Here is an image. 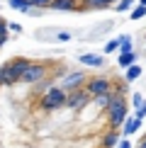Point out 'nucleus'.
I'll return each mask as SVG.
<instances>
[{"instance_id":"13","label":"nucleus","mask_w":146,"mask_h":148,"mask_svg":"<svg viewBox=\"0 0 146 148\" xmlns=\"http://www.w3.org/2000/svg\"><path fill=\"white\" fill-rule=\"evenodd\" d=\"M114 10L117 12H132L134 10V0H117V3H114Z\"/></svg>"},{"instance_id":"24","label":"nucleus","mask_w":146,"mask_h":148,"mask_svg":"<svg viewBox=\"0 0 146 148\" xmlns=\"http://www.w3.org/2000/svg\"><path fill=\"white\" fill-rule=\"evenodd\" d=\"M119 148H132V143H129V141L124 138V141H122V143H119Z\"/></svg>"},{"instance_id":"3","label":"nucleus","mask_w":146,"mask_h":148,"mask_svg":"<svg viewBox=\"0 0 146 148\" xmlns=\"http://www.w3.org/2000/svg\"><path fill=\"white\" fill-rule=\"evenodd\" d=\"M107 112H110V121H112V126H119V124H124L129 116H127V102L122 100V97H114V102L107 107Z\"/></svg>"},{"instance_id":"23","label":"nucleus","mask_w":146,"mask_h":148,"mask_svg":"<svg viewBox=\"0 0 146 148\" xmlns=\"http://www.w3.org/2000/svg\"><path fill=\"white\" fill-rule=\"evenodd\" d=\"M134 104H136V107H141V104H144V100H141V95H134Z\"/></svg>"},{"instance_id":"10","label":"nucleus","mask_w":146,"mask_h":148,"mask_svg":"<svg viewBox=\"0 0 146 148\" xmlns=\"http://www.w3.org/2000/svg\"><path fill=\"white\" fill-rule=\"evenodd\" d=\"M49 8H54V10H76V5H73V0H51Z\"/></svg>"},{"instance_id":"11","label":"nucleus","mask_w":146,"mask_h":148,"mask_svg":"<svg viewBox=\"0 0 146 148\" xmlns=\"http://www.w3.org/2000/svg\"><path fill=\"white\" fill-rule=\"evenodd\" d=\"M134 61H136V53H134V51L119 53V66H122V68H129V66H134Z\"/></svg>"},{"instance_id":"9","label":"nucleus","mask_w":146,"mask_h":148,"mask_svg":"<svg viewBox=\"0 0 146 148\" xmlns=\"http://www.w3.org/2000/svg\"><path fill=\"white\" fill-rule=\"evenodd\" d=\"M114 97H117L114 92H105V95H97V97H95V104H97V107H110V104L114 102Z\"/></svg>"},{"instance_id":"14","label":"nucleus","mask_w":146,"mask_h":148,"mask_svg":"<svg viewBox=\"0 0 146 148\" xmlns=\"http://www.w3.org/2000/svg\"><path fill=\"white\" fill-rule=\"evenodd\" d=\"M139 75H141V68H139V66H129V68H127V73H124L127 83H134Z\"/></svg>"},{"instance_id":"27","label":"nucleus","mask_w":146,"mask_h":148,"mask_svg":"<svg viewBox=\"0 0 146 148\" xmlns=\"http://www.w3.org/2000/svg\"><path fill=\"white\" fill-rule=\"evenodd\" d=\"M139 148H146V136L141 138V143H139Z\"/></svg>"},{"instance_id":"2","label":"nucleus","mask_w":146,"mask_h":148,"mask_svg":"<svg viewBox=\"0 0 146 148\" xmlns=\"http://www.w3.org/2000/svg\"><path fill=\"white\" fill-rule=\"evenodd\" d=\"M66 90L63 88H51V90H46V95L41 97V107L44 109H59V107H63L66 104Z\"/></svg>"},{"instance_id":"21","label":"nucleus","mask_w":146,"mask_h":148,"mask_svg":"<svg viewBox=\"0 0 146 148\" xmlns=\"http://www.w3.org/2000/svg\"><path fill=\"white\" fill-rule=\"evenodd\" d=\"M134 116H136V119H144V116H146V102H144L141 107L136 109V114H134Z\"/></svg>"},{"instance_id":"29","label":"nucleus","mask_w":146,"mask_h":148,"mask_svg":"<svg viewBox=\"0 0 146 148\" xmlns=\"http://www.w3.org/2000/svg\"><path fill=\"white\" fill-rule=\"evenodd\" d=\"M3 22H5V20H3V17H0V24H3Z\"/></svg>"},{"instance_id":"18","label":"nucleus","mask_w":146,"mask_h":148,"mask_svg":"<svg viewBox=\"0 0 146 148\" xmlns=\"http://www.w3.org/2000/svg\"><path fill=\"white\" fill-rule=\"evenodd\" d=\"M117 49H119V39H112V41H107L105 51H107V53H112V51H117Z\"/></svg>"},{"instance_id":"7","label":"nucleus","mask_w":146,"mask_h":148,"mask_svg":"<svg viewBox=\"0 0 146 148\" xmlns=\"http://www.w3.org/2000/svg\"><path fill=\"white\" fill-rule=\"evenodd\" d=\"M81 63H83V66H93V68H100V66L105 63V58L97 56V53H83V56H81Z\"/></svg>"},{"instance_id":"6","label":"nucleus","mask_w":146,"mask_h":148,"mask_svg":"<svg viewBox=\"0 0 146 148\" xmlns=\"http://www.w3.org/2000/svg\"><path fill=\"white\" fill-rule=\"evenodd\" d=\"M90 100V92L88 90H73L68 97H66V104L68 107H81V104H85Z\"/></svg>"},{"instance_id":"25","label":"nucleus","mask_w":146,"mask_h":148,"mask_svg":"<svg viewBox=\"0 0 146 148\" xmlns=\"http://www.w3.org/2000/svg\"><path fill=\"white\" fill-rule=\"evenodd\" d=\"M117 3V0H102V5H105V8H110V5H114Z\"/></svg>"},{"instance_id":"20","label":"nucleus","mask_w":146,"mask_h":148,"mask_svg":"<svg viewBox=\"0 0 146 148\" xmlns=\"http://www.w3.org/2000/svg\"><path fill=\"white\" fill-rule=\"evenodd\" d=\"M88 8L90 10H100V8H105V5H102V0H88Z\"/></svg>"},{"instance_id":"19","label":"nucleus","mask_w":146,"mask_h":148,"mask_svg":"<svg viewBox=\"0 0 146 148\" xmlns=\"http://www.w3.org/2000/svg\"><path fill=\"white\" fill-rule=\"evenodd\" d=\"M68 39H71V32H63V29L56 32V41H68Z\"/></svg>"},{"instance_id":"16","label":"nucleus","mask_w":146,"mask_h":148,"mask_svg":"<svg viewBox=\"0 0 146 148\" xmlns=\"http://www.w3.org/2000/svg\"><path fill=\"white\" fill-rule=\"evenodd\" d=\"M129 15H132L129 20H141V17H146V8H144V5H136V8H134Z\"/></svg>"},{"instance_id":"28","label":"nucleus","mask_w":146,"mask_h":148,"mask_svg":"<svg viewBox=\"0 0 146 148\" xmlns=\"http://www.w3.org/2000/svg\"><path fill=\"white\" fill-rule=\"evenodd\" d=\"M141 5H144V8H146V0H141Z\"/></svg>"},{"instance_id":"17","label":"nucleus","mask_w":146,"mask_h":148,"mask_svg":"<svg viewBox=\"0 0 146 148\" xmlns=\"http://www.w3.org/2000/svg\"><path fill=\"white\" fill-rule=\"evenodd\" d=\"M32 8H36V10H41V8H49L51 5V0H27Z\"/></svg>"},{"instance_id":"12","label":"nucleus","mask_w":146,"mask_h":148,"mask_svg":"<svg viewBox=\"0 0 146 148\" xmlns=\"http://www.w3.org/2000/svg\"><path fill=\"white\" fill-rule=\"evenodd\" d=\"M139 126H141V119H136V116H129V119L124 121V134H134Z\"/></svg>"},{"instance_id":"15","label":"nucleus","mask_w":146,"mask_h":148,"mask_svg":"<svg viewBox=\"0 0 146 148\" xmlns=\"http://www.w3.org/2000/svg\"><path fill=\"white\" fill-rule=\"evenodd\" d=\"M119 51H122V53H129V51H132V39H129L127 34L119 36Z\"/></svg>"},{"instance_id":"5","label":"nucleus","mask_w":146,"mask_h":148,"mask_svg":"<svg viewBox=\"0 0 146 148\" xmlns=\"http://www.w3.org/2000/svg\"><path fill=\"white\" fill-rule=\"evenodd\" d=\"M110 88H112V83H110L107 78H93L88 83V92L93 97H97V95H105V92H110Z\"/></svg>"},{"instance_id":"4","label":"nucleus","mask_w":146,"mask_h":148,"mask_svg":"<svg viewBox=\"0 0 146 148\" xmlns=\"http://www.w3.org/2000/svg\"><path fill=\"white\" fill-rule=\"evenodd\" d=\"M44 75H46V68L41 63H34L32 61V66H29V68L24 71V75H22V83H39Z\"/></svg>"},{"instance_id":"1","label":"nucleus","mask_w":146,"mask_h":148,"mask_svg":"<svg viewBox=\"0 0 146 148\" xmlns=\"http://www.w3.org/2000/svg\"><path fill=\"white\" fill-rule=\"evenodd\" d=\"M29 66H32L29 58H15V61H10L8 66L0 68V85H12V83H17V80H22L24 71H27Z\"/></svg>"},{"instance_id":"8","label":"nucleus","mask_w":146,"mask_h":148,"mask_svg":"<svg viewBox=\"0 0 146 148\" xmlns=\"http://www.w3.org/2000/svg\"><path fill=\"white\" fill-rule=\"evenodd\" d=\"M83 80H85V75H83V73H71V75L63 80V90H73V88H78V85H81Z\"/></svg>"},{"instance_id":"26","label":"nucleus","mask_w":146,"mask_h":148,"mask_svg":"<svg viewBox=\"0 0 146 148\" xmlns=\"http://www.w3.org/2000/svg\"><path fill=\"white\" fill-rule=\"evenodd\" d=\"M5 41H8V34H0V46H3Z\"/></svg>"},{"instance_id":"22","label":"nucleus","mask_w":146,"mask_h":148,"mask_svg":"<svg viewBox=\"0 0 146 148\" xmlns=\"http://www.w3.org/2000/svg\"><path fill=\"white\" fill-rule=\"evenodd\" d=\"M114 141H117V134H110V136H107V141H105V143H107V146H112V143H114Z\"/></svg>"}]
</instances>
